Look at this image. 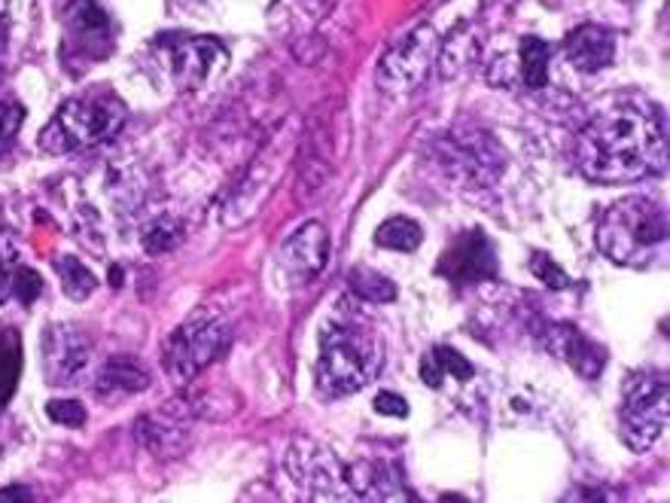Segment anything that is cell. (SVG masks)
I'll return each instance as SVG.
<instances>
[{
  "label": "cell",
  "mask_w": 670,
  "mask_h": 503,
  "mask_svg": "<svg viewBox=\"0 0 670 503\" xmlns=\"http://www.w3.org/2000/svg\"><path fill=\"white\" fill-rule=\"evenodd\" d=\"M576 165L594 184H634L668 165L661 110L640 98H618L576 138Z\"/></svg>",
  "instance_id": "6da1fadb"
},
{
  "label": "cell",
  "mask_w": 670,
  "mask_h": 503,
  "mask_svg": "<svg viewBox=\"0 0 670 503\" xmlns=\"http://www.w3.org/2000/svg\"><path fill=\"white\" fill-rule=\"evenodd\" d=\"M384 345L378 332L363 320L342 315L327 320L320 330L317 387L327 397H348L363 391L382 372Z\"/></svg>",
  "instance_id": "7a4b0ae2"
},
{
  "label": "cell",
  "mask_w": 670,
  "mask_h": 503,
  "mask_svg": "<svg viewBox=\"0 0 670 503\" xmlns=\"http://www.w3.org/2000/svg\"><path fill=\"white\" fill-rule=\"evenodd\" d=\"M668 241V217L644 196L613 201L597 220V248L616 265H646Z\"/></svg>",
  "instance_id": "3957f363"
},
{
  "label": "cell",
  "mask_w": 670,
  "mask_h": 503,
  "mask_svg": "<svg viewBox=\"0 0 670 503\" xmlns=\"http://www.w3.org/2000/svg\"><path fill=\"white\" fill-rule=\"evenodd\" d=\"M129 110L113 92H89L70 98L55 110L50 125L40 132V150L53 156H67L79 150H92L117 138L125 125Z\"/></svg>",
  "instance_id": "277c9868"
},
{
  "label": "cell",
  "mask_w": 670,
  "mask_h": 503,
  "mask_svg": "<svg viewBox=\"0 0 670 503\" xmlns=\"http://www.w3.org/2000/svg\"><path fill=\"white\" fill-rule=\"evenodd\" d=\"M670 418V384L664 372H640L625 387L622 400V439L631 451L656 446Z\"/></svg>",
  "instance_id": "5b68a950"
},
{
  "label": "cell",
  "mask_w": 670,
  "mask_h": 503,
  "mask_svg": "<svg viewBox=\"0 0 670 503\" xmlns=\"http://www.w3.org/2000/svg\"><path fill=\"white\" fill-rule=\"evenodd\" d=\"M287 470L311 501H354L344 463L315 439H296L289 446Z\"/></svg>",
  "instance_id": "8992f818"
},
{
  "label": "cell",
  "mask_w": 670,
  "mask_h": 503,
  "mask_svg": "<svg viewBox=\"0 0 670 503\" xmlns=\"http://www.w3.org/2000/svg\"><path fill=\"white\" fill-rule=\"evenodd\" d=\"M439 55V37L430 25H418L403 41L394 43L378 62V86L391 95H408L418 89Z\"/></svg>",
  "instance_id": "52a82bcc"
},
{
  "label": "cell",
  "mask_w": 670,
  "mask_h": 503,
  "mask_svg": "<svg viewBox=\"0 0 670 503\" xmlns=\"http://www.w3.org/2000/svg\"><path fill=\"white\" fill-rule=\"evenodd\" d=\"M439 162L466 184L494 186L506 172V153L485 132H451L436 144Z\"/></svg>",
  "instance_id": "ba28073f"
},
{
  "label": "cell",
  "mask_w": 670,
  "mask_h": 503,
  "mask_svg": "<svg viewBox=\"0 0 670 503\" xmlns=\"http://www.w3.org/2000/svg\"><path fill=\"white\" fill-rule=\"evenodd\" d=\"M226 345L229 330L220 320H189L165 345V370L174 382H189L223 354Z\"/></svg>",
  "instance_id": "9c48e42d"
},
{
  "label": "cell",
  "mask_w": 670,
  "mask_h": 503,
  "mask_svg": "<svg viewBox=\"0 0 670 503\" xmlns=\"http://www.w3.org/2000/svg\"><path fill=\"white\" fill-rule=\"evenodd\" d=\"M92 363V339L77 324H53L43 336V370L50 384L79 382Z\"/></svg>",
  "instance_id": "30bf717a"
},
{
  "label": "cell",
  "mask_w": 670,
  "mask_h": 503,
  "mask_svg": "<svg viewBox=\"0 0 670 503\" xmlns=\"http://www.w3.org/2000/svg\"><path fill=\"white\" fill-rule=\"evenodd\" d=\"M439 275L451 284L470 287L497 275V251L482 229L463 232L439 260Z\"/></svg>",
  "instance_id": "8fae6325"
},
{
  "label": "cell",
  "mask_w": 670,
  "mask_h": 503,
  "mask_svg": "<svg viewBox=\"0 0 670 503\" xmlns=\"http://www.w3.org/2000/svg\"><path fill=\"white\" fill-rule=\"evenodd\" d=\"M329 260V232L323 223L299 226L281 248V265L293 281H311Z\"/></svg>",
  "instance_id": "7c38bea8"
},
{
  "label": "cell",
  "mask_w": 670,
  "mask_h": 503,
  "mask_svg": "<svg viewBox=\"0 0 670 503\" xmlns=\"http://www.w3.org/2000/svg\"><path fill=\"white\" fill-rule=\"evenodd\" d=\"M189 434V412H177V406H165L158 412H146L134 422V437L146 451L158 458H174L184 449Z\"/></svg>",
  "instance_id": "4fadbf2b"
},
{
  "label": "cell",
  "mask_w": 670,
  "mask_h": 503,
  "mask_svg": "<svg viewBox=\"0 0 670 503\" xmlns=\"http://www.w3.org/2000/svg\"><path fill=\"white\" fill-rule=\"evenodd\" d=\"M168 55L174 77L184 86H201L226 62V50L213 37H180L168 46Z\"/></svg>",
  "instance_id": "5bb4252c"
},
{
  "label": "cell",
  "mask_w": 670,
  "mask_h": 503,
  "mask_svg": "<svg viewBox=\"0 0 670 503\" xmlns=\"http://www.w3.org/2000/svg\"><path fill=\"white\" fill-rule=\"evenodd\" d=\"M549 348H552L558 358L564 360L570 370H576L579 375L585 379H597L606 367V354L604 348L579 332L573 324H552L549 327Z\"/></svg>",
  "instance_id": "9a60e30c"
},
{
  "label": "cell",
  "mask_w": 670,
  "mask_h": 503,
  "mask_svg": "<svg viewBox=\"0 0 670 503\" xmlns=\"http://www.w3.org/2000/svg\"><path fill=\"white\" fill-rule=\"evenodd\" d=\"M567 62L582 70V74H594L613 65L616 58V37L601 25H582L576 28L564 41Z\"/></svg>",
  "instance_id": "2e32d148"
},
{
  "label": "cell",
  "mask_w": 670,
  "mask_h": 503,
  "mask_svg": "<svg viewBox=\"0 0 670 503\" xmlns=\"http://www.w3.org/2000/svg\"><path fill=\"white\" fill-rule=\"evenodd\" d=\"M150 387V372L138 358H113L107 360L98 379H95V394L101 400H122L141 394Z\"/></svg>",
  "instance_id": "e0dca14e"
},
{
  "label": "cell",
  "mask_w": 670,
  "mask_h": 503,
  "mask_svg": "<svg viewBox=\"0 0 670 503\" xmlns=\"http://www.w3.org/2000/svg\"><path fill=\"white\" fill-rule=\"evenodd\" d=\"M67 28L83 46H98L101 43L105 50H113L107 43V37H110V15L95 0H74L67 7Z\"/></svg>",
  "instance_id": "ac0fdd59"
},
{
  "label": "cell",
  "mask_w": 670,
  "mask_h": 503,
  "mask_svg": "<svg viewBox=\"0 0 670 503\" xmlns=\"http://www.w3.org/2000/svg\"><path fill=\"white\" fill-rule=\"evenodd\" d=\"M458 379V382H470L475 375L473 363L463 358L460 351L448 348V345H436L433 351L421 360V379L430 387H442L446 379Z\"/></svg>",
  "instance_id": "d6986e66"
},
{
  "label": "cell",
  "mask_w": 670,
  "mask_h": 503,
  "mask_svg": "<svg viewBox=\"0 0 670 503\" xmlns=\"http://www.w3.org/2000/svg\"><path fill=\"white\" fill-rule=\"evenodd\" d=\"M549 65H552V50L539 37H525L518 43V74L530 89H542L549 83Z\"/></svg>",
  "instance_id": "ffe728a7"
},
{
  "label": "cell",
  "mask_w": 670,
  "mask_h": 503,
  "mask_svg": "<svg viewBox=\"0 0 670 503\" xmlns=\"http://www.w3.org/2000/svg\"><path fill=\"white\" fill-rule=\"evenodd\" d=\"M19 375H22V339L10 327H0V409L15 394Z\"/></svg>",
  "instance_id": "44dd1931"
},
{
  "label": "cell",
  "mask_w": 670,
  "mask_h": 503,
  "mask_svg": "<svg viewBox=\"0 0 670 503\" xmlns=\"http://www.w3.org/2000/svg\"><path fill=\"white\" fill-rule=\"evenodd\" d=\"M421 226L415 223V220H408V217H391V220H384V223L375 229V244H378V248H387V251H418V248H421Z\"/></svg>",
  "instance_id": "7402d4cb"
},
{
  "label": "cell",
  "mask_w": 670,
  "mask_h": 503,
  "mask_svg": "<svg viewBox=\"0 0 670 503\" xmlns=\"http://www.w3.org/2000/svg\"><path fill=\"white\" fill-rule=\"evenodd\" d=\"M55 275H58L62 291H65L70 299L83 303V299L92 296L95 275L86 269V265L79 263L77 256H58V260H55Z\"/></svg>",
  "instance_id": "603a6c76"
},
{
  "label": "cell",
  "mask_w": 670,
  "mask_h": 503,
  "mask_svg": "<svg viewBox=\"0 0 670 503\" xmlns=\"http://www.w3.org/2000/svg\"><path fill=\"white\" fill-rule=\"evenodd\" d=\"M144 251L150 256H162V253H172L180 241H184V226L177 217L165 214L144 229Z\"/></svg>",
  "instance_id": "cb8c5ba5"
},
{
  "label": "cell",
  "mask_w": 670,
  "mask_h": 503,
  "mask_svg": "<svg viewBox=\"0 0 670 503\" xmlns=\"http://www.w3.org/2000/svg\"><path fill=\"white\" fill-rule=\"evenodd\" d=\"M348 284H351V291H354L356 296H363L369 303H391V299H396L394 281L384 278L378 272H372V269H354V272L348 275Z\"/></svg>",
  "instance_id": "d4e9b609"
},
{
  "label": "cell",
  "mask_w": 670,
  "mask_h": 503,
  "mask_svg": "<svg viewBox=\"0 0 670 503\" xmlns=\"http://www.w3.org/2000/svg\"><path fill=\"white\" fill-rule=\"evenodd\" d=\"M530 269H534V275H537L546 287H552V291H567V287H570L567 272L554 263L549 253H534V256H530Z\"/></svg>",
  "instance_id": "484cf974"
},
{
  "label": "cell",
  "mask_w": 670,
  "mask_h": 503,
  "mask_svg": "<svg viewBox=\"0 0 670 503\" xmlns=\"http://www.w3.org/2000/svg\"><path fill=\"white\" fill-rule=\"evenodd\" d=\"M13 272H15V239L0 229V303L13 293Z\"/></svg>",
  "instance_id": "4316f807"
},
{
  "label": "cell",
  "mask_w": 670,
  "mask_h": 503,
  "mask_svg": "<svg viewBox=\"0 0 670 503\" xmlns=\"http://www.w3.org/2000/svg\"><path fill=\"white\" fill-rule=\"evenodd\" d=\"M22 117H25V110L15 101H0V156L10 150L13 138L22 129Z\"/></svg>",
  "instance_id": "83f0119b"
},
{
  "label": "cell",
  "mask_w": 670,
  "mask_h": 503,
  "mask_svg": "<svg viewBox=\"0 0 670 503\" xmlns=\"http://www.w3.org/2000/svg\"><path fill=\"white\" fill-rule=\"evenodd\" d=\"M46 415L62 427H83L86 424V406L77 400H53L46 406Z\"/></svg>",
  "instance_id": "f1b7e54d"
},
{
  "label": "cell",
  "mask_w": 670,
  "mask_h": 503,
  "mask_svg": "<svg viewBox=\"0 0 670 503\" xmlns=\"http://www.w3.org/2000/svg\"><path fill=\"white\" fill-rule=\"evenodd\" d=\"M40 291H43V281H40V275L34 272V269H15L13 272V296H19L22 303H34L40 296Z\"/></svg>",
  "instance_id": "f546056e"
},
{
  "label": "cell",
  "mask_w": 670,
  "mask_h": 503,
  "mask_svg": "<svg viewBox=\"0 0 670 503\" xmlns=\"http://www.w3.org/2000/svg\"><path fill=\"white\" fill-rule=\"evenodd\" d=\"M375 412H378V415H391V418H406L408 403L399 397V394L382 391V394L375 397Z\"/></svg>",
  "instance_id": "4dcf8cb0"
},
{
  "label": "cell",
  "mask_w": 670,
  "mask_h": 503,
  "mask_svg": "<svg viewBox=\"0 0 670 503\" xmlns=\"http://www.w3.org/2000/svg\"><path fill=\"white\" fill-rule=\"evenodd\" d=\"M34 494L28 489H3L0 491V501H31Z\"/></svg>",
  "instance_id": "1f68e13d"
},
{
  "label": "cell",
  "mask_w": 670,
  "mask_h": 503,
  "mask_svg": "<svg viewBox=\"0 0 670 503\" xmlns=\"http://www.w3.org/2000/svg\"><path fill=\"white\" fill-rule=\"evenodd\" d=\"M7 43V0H0V50Z\"/></svg>",
  "instance_id": "d6a6232c"
}]
</instances>
